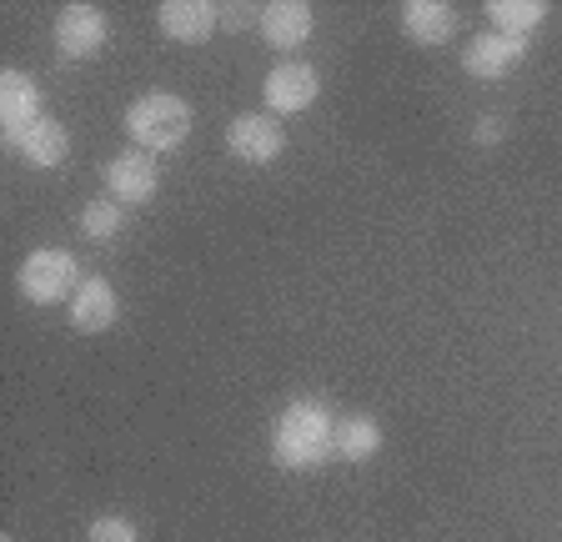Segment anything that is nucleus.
I'll return each mask as SVG.
<instances>
[{"label": "nucleus", "instance_id": "nucleus-1", "mask_svg": "<svg viewBox=\"0 0 562 542\" xmlns=\"http://www.w3.org/2000/svg\"><path fill=\"white\" fill-rule=\"evenodd\" d=\"M331 432H337V417H331L327 402L296 397L271 422V458H277V467L306 472L331 458Z\"/></svg>", "mask_w": 562, "mask_h": 542}, {"label": "nucleus", "instance_id": "nucleus-2", "mask_svg": "<svg viewBox=\"0 0 562 542\" xmlns=\"http://www.w3.org/2000/svg\"><path fill=\"white\" fill-rule=\"evenodd\" d=\"M191 106L181 95L171 91H146L136 95L126 106V136L140 146V151H176V146H187L191 136Z\"/></svg>", "mask_w": 562, "mask_h": 542}, {"label": "nucleus", "instance_id": "nucleus-3", "mask_svg": "<svg viewBox=\"0 0 562 542\" xmlns=\"http://www.w3.org/2000/svg\"><path fill=\"white\" fill-rule=\"evenodd\" d=\"M81 282H86V276H81V261H76V251H66V247L31 251V257L21 261V271H15V286H21V296L31 302V307L70 302Z\"/></svg>", "mask_w": 562, "mask_h": 542}, {"label": "nucleus", "instance_id": "nucleus-4", "mask_svg": "<svg viewBox=\"0 0 562 542\" xmlns=\"http://www.w3.org/2000/svg\"><path fill=\"white\" fill-rule=\"evenodd\" d=\"M156 191H161V166H156L151 151L131 146V151L105 161V196L111 201H121V206H146Z\"/></svg>", "mask_w": 562, "mask_h": 542}, {"label": "nucleus", "instance_id": "nucleus-5", "mask_svg": "<svg viewBox=\"0 0 562 542\" xmlns=\"http://www.w3.org/2000/svg\"><path fill=\"white\" fill-rule=\"evenodd\" d=\"M226 151L246 166H267L286 151V131H281V121L271 111H246V116H236L226 126Z\"/></svg>", "mask_w": 562, "mask_h": 542}, {"label": "nucleus", "instance_id": "nucleus-6", "mask_svg": "<svg viewBox=\"0 0 562 542\" xmlns=\"http://www.w3.org/2000/svg\"><path fill=\"white\" fill-rule=\"evenodd\" d=\"M322 95V71L306 60H281L277 71L261 81V101L271 106V116H296Z\"/></svg>", "mask_w": 562, "mask_h": 542}, {"label": "nucleus", "instance_id": "nucleus-7", "mask_svg": "<svg viewBox=\"0 0 562 542\" xmlns=\"http://www.w3.org/2000/svg\"><path fill=\"white\" fill-rule=\"evenodd\" d=\"M50 41L66 60H91L105 46V11L101 5H60L50 21Z\"/></svg>", "mask_w": 562, "mask_h": 542}, {"label": "nucleus", "instance_id": "nucleus-8", "mask_svg": "<svg viewBox=\"0 0 562 542\" xmlns=\"http://www.w3.org/2000/svg\"><path fill=\"white\" fill-rule=\"evenodd\" d=\"M517 60H527V41L522 36H503V31H482V36L468 41V50H462V66H468V76H477V81H503L507 71H517Z\"/></svg>", "mask_w": 562, "mask_h": 542}, {"label": "nucleus", "instance_id": "nucleus-9", "mask_svg": "<svg viewBox=\"0 0 562 542\" xmlns=\"http://www.w3.org/2000/svg\"><path fill=\"white\" fill-rule=\"evenodd\" d=\"M257 25H261V41H267L271 50H296L312 41L316 15L306 0H271V5H261Z\"/></svg>", "mask_w": 562, "mask_h": 542}, {"label": "nucleus", "instance_id": "nucleus-10", "mask_svg": "<svg viewBox=\"0 0 562 542\" xmlns=\"http://www.w3.org/2000/svg\"><path fill=\"white\" fill-rule=\"evenodd\" d=\"M66 317L76 331H111L121 317V302H116V286L105 282V276H86L81 286H76V296L66 302Z\"/></svg>", "mask_w": 562, "mask_h": 542}, {"label": "nucleus", "instance_id": "nucleus-11", "mask_svg": "<svg viewBox=\"0 0 562 542\" xmlns=\"http://www.w3.org/2000/svg\"><path fill=\"white\" fill-rule=\"evenodd\" d=\"M41 116H46V111H41V86L25 71L0 76V126H5V146H11L15 136H25Z\"/></svg>", "mask_w": 562, "mask_h": 542}, {"label": "nucleus", "instance_id": "nucleus-12", "mask_svg": "<svg viewBox=\"0 0 562 542\" xmlns=\"http://www.w3.org/2000/svg\"><path fill=\"white\" fill-rule=\"evenodd\" d=\"M161 31L181 46H201V41L216 36V25H222V5H211V0H166L161 11H156Z\"/></svg>", "mask_w": 562, "mask_h": 542}, {"label": "nucleus", "instance_id": "nucleus-13", "mask_svg": "<svg viewBox=\"0 0 562 542\" xmlns=\"http://www.w3.org/2000/svg\"><path fill=\"white\" fill-rule=\"evenodd\" d=\"M5 151L21 156V161L35 166V171H50V166H60L70 156V131L60 126L56 116H41L31 131H25V136H15Z\"/></svg>", "mask_w": 562, "mask_h": 542}, {"label": "nucleus", "instance_id": "nucleus-14", "mask_svg": "<svg viewBox=\"0 0 562 542\" xmlns=\"http://www.w3.org/2000/svg\"><path fill=\"white\" fill-rule=\"evenodd\" d=\"M402 31L412 46H447L457 36V5L442 0H407L402 5Z\"/></svg>", "mask_w": 562, "mask_h": 542}, {"label": "nucleus", "instance_id": "nucleus-15", "mask_svg": "<svg viewBox=\"0 0 562 542\" xmlns=\"http://www.w3.org/2000/svg\"><path fill=\"white\" fill-rule=\"evenodd\" d=\"M382 448V422L367 413H351V417H337V432H331V458L341 462H367L376 458Z\"/></svg>", "mask_w": 562, "mask_h": 542}, {"label": "nucleus", "instance_id": "nucleus-16", "mask_svg": "<svg viewBox=\"0 0 562 542\" xmlns=\"http://www.w3.org/2000/svg\"><path fill=\"white\" fill-rule=\"evenodd\" d=\"M487 21L503 36H532L548 21V0H487Z\"/></svg>", "mask_w": 562, "mask_h": 542}, {"label": "nucleus", "instance_id": "nucleus-17", "mask_svg": "<svg viewBox=\"0 0 562 542\" xmlns=\"http://www.w3.org/2000/svg\"><path fill=\"white\" fill-rule=\"evenodd\" d=\"M76 226H81L86 241H95V247H105V241H116L121 232H126V206L111 196H95L81 206V216H76Z\"/></svg>", "mask_w": 562, "mask_h": 542}, {"label": "nucleus", "instance_id": "nucleus-18", "mask_svg": "<svg viewBox=\"0 0 562 542\" xmlns=\"http://www.w3.org/2000/svg\"><path fill=\"white\" fill-rule=\"evenodd\" d=\"M86 542H140V538H136V522L126 518H95L86 528Z\"/></svg>", "mask_w": 562, "mask_h": 542}, {"label": "nucleus", "instance_id": "nucleus-19", "mask_svg": "<svg viewBox=\"0 0 562 542\" xmlns=\"http://www.w3.org/2000/svg\"><path fill=\"white\" fill-rule=\"evenodd\" d=\"M503 116H482L477 121V126H472V142H477V146H497V142H503Z\"/></svg>", "mask_w": 562, "mask_h": 542}, {"label": "nucleus", "instance_id": "nucleus-20", "mask_svg": "<svg viewBox=\"0 0 562 542\" xmlns=\"http://www.w3.org/2000/svg\"><path fill=\"white\" fill-rule=\"evenodd\" d=\"M0 542H15V538H0Z\"/></svg>", "mask_w": 562, "mask_h": 542}]
</instances>
